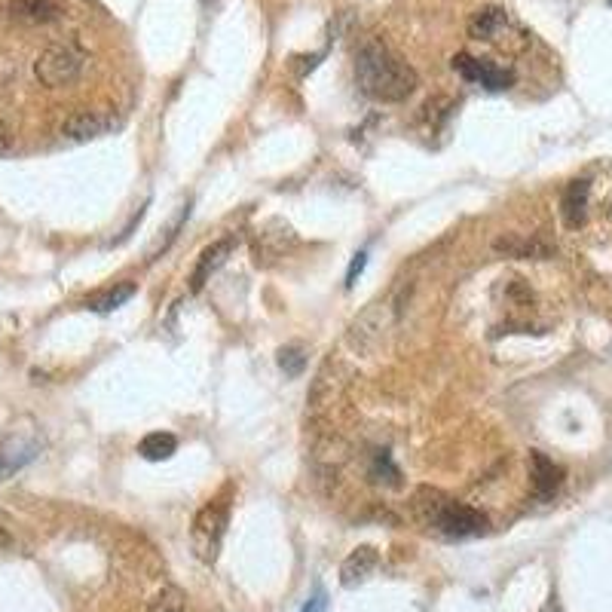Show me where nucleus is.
<instances>
[{
    "label": "nucleus",
    "instance_id": "1",
    "mask_svg": "<svg viewBox=\"0 0 612 612\" xmlns=\"http://www.w3.org/2000/svg\"><path fill=\"white\" fill-rule=\"evenodd\" d=\"M355 83L368 98L383 101V105H398V101H407L417 92L420 77L389 46H383L380 40H368L355 56Z\"/></svg>",
    "mask_w": 612,
    "mask_h": 612
},
{
    "label": "nucleus",
    "instance_id": "2",
    "mask_svg": "<svg viewBox=\"0 0 612 612\" xmlns=\"http://www.w3.org/2000/svg\"><path fill=\"white\" fill-rule=\"evenodd\" d=\"M414 512L429 530H435L444 539H472L490 530V518L484 512L429 487H423L414 496Z\"/></svg>",
    "mask_w": 612,
    "mask_h": 612
},
{
    "label": "nucleus",
    "instance_id": "3",
    "mask_svg": "<svg viewBox=\"0 0 612 612\" xmlns=\"http://www.w3.org/2000/svg\"><path fill=\"white\" fill-rule=\"evenodd\" d=\"M227 524H230V490H224L221 496H215L212 502L202 505L199 515L193 518L190 545H193V554L202 560V564L212 567L215 560H218Z\"/></svg>",
    "mask_w": 612,
    "mask_h": 612
},
{
    "label": "nucleus",
    "instance_id": "4",
    "mask_svg": "<svg viewBox=\"0 0 612 612\" xmlns=\"http://www.w3.org/2000/svg\"><path fill=\"white\" fill-rule=\"evenodd\" d=\"M86 65V53L74 43V40H59L49 43L43 53L34 62V77L46 86V89H62L71 86Z\"/></svg>",
    "mask_w": 612,
    "mask_h": 612
},
{
    "label": "nucleus",
    "instance_id": "5",
    "mask_svg": "<svg viewBox=\"0 0 612 612\" xmlns=\"http://www.w3.org/2000/svg\"><path fill=\"white\" fill-rule=\"evenodd\" d=\"M453 71H456L459 77H466L469 83H481V86L490 89V92H502V89H508V86L515 83V74L508 71V68L493 65L490 59H475V56H469V53L453 56Z\"/></svg>",
    "mask_w": 612,
    "mask_h": 612
},
{
    "label": "nucleus",
    "instance_id": "6",
    "mask_svg": "<svg viewBox=\"0 0 612 612\" xmlns=\"http://www.w3.org/2000/svg\"><path fill=\"white\" fill-rule=\"evenodd\" d=\"M386 325H389V303H371L368 310L352 322V328H349V346H352L355 352H359V349H362V352L374 349L377 340L383 337Z\"/></svg>",
    "mask_w": 612,
    "mask_h": 612
},
{
    "label": "nucleus",
    "instance_id": "7",
    "mask_svg": "<svg viewBox=\"0 0 612 612\" xmlns=\"http://www.w3.org/2000/svg\"><path fill=\"white\" fill-rule=\"evenodd\" d=\"M117 129V120L105 111H77L62 123V135L71 141H92Z\"/></svg>",
    "mask_w": 612,
    "mask_h": 612
},
{
    "label": "nucleus",
    "instance_id": "8",
    "mask_svg": "<svg viewBox=\"0 0 612 612\" xmlns=\"http://www.w3.org/2000/svg\"><path fill=\"white\" fill-rule=\"evenodd\" d=\"M233 248H236V236H224V239L212 242L206 251L199 254L196 270H193V276H190V291H193V294H199L202 288H206V282L212 279V273H218V270L227 264V258L233 254Z\"/></svg>",
    "mask_w": 612,
    "mask_h": 612
},
{
    "label": "nucleus",
    "instance_id": "9",
    "mask_svg": "<svg viewBox=\"0 0 612 612\" xmlns=\"http://www.w3.org/2000/svg\"><path fill=\"white\" fill-rule=\"evenodd\" d=\"M588 196H591V181L588 178H576L570 181V187L560 196V218L570 230H579L588 218Z\"/></svg>",
    "mask_w": 612,
    "mask_h": 612
},
{
    "label": "nucleus",
    "instance_id": "10",
    "mask_svg": "<svg viewBox=\"0 0 612 612\" xmlns=\"http://www.w3.org/2000/svg\"><path fill=\"white\" fill-rule=\"evenodd\" d=\"M380 564V554L374 545H359L355 548L346 560H343V567H340V585L343 588H355V585H362Z\"/></svg>",
    "mask_w": 612,
    "mask_h": 612
},
{
    "label": "nucleus",
    "instance_id": "11",
    "mask_svg": "<svg viewBox=\"0 0 612 612\" xmlns=\"http://www.w3.org/2000/svg\"><path fill=\"white\" fill-rule=\"evenodd\" d=\"M7 13L22 25H49L62 16V4L59 0H10Z\"/></svg>",
    "mask_w": 612,
    "mask_h": 612
},
{
    "label": "nucleus",
    "instance_id": "12",
    "mask_svg": "<svg viewBox=\"0 0 612 612\" xmlns=\"http://www.w3.org/2000/svg\"><path fill=\"white\" fill-rule=\"evenodd\" d=\"M530 466H533V493L536 499H551L560 484H564V469H560L554 459H548L542 450L530 453Z\"/></svg>",
    "mask_w": 612,
    "mask_h": 612
},
{
    "label": "nucleus",
    "instance_id": "13",
    "mask_svg": "<svg viewBox=\"0 0 612 612\" xmlns=\"http://www.w3.org/2000/svg\"><path fill=\"white\" fill-rule=\"evenodd\" d=\"M505 28H508V16L499 7H481L469 19V37L475 40H496Z\"/></svg>",
    "mask_w": 612,
    "mask_h": 612
},
{
    "label": "nucleus",
    "instance_id": "14",
    "mask_svg": "<svg viewBox=\"0 0 612 612\" xmlns=\"http://www.w3.org/2000/svg\"><path fill=\"white\" fill-rule=\"evenodd\" d=\"M34 459V447L22 444V441H4L0 444V481H7L10 475H16L25 463Z\"/></svg>",
    "mask_w": 612,
    "mask_h": 612
},
{
    "label": "nucleus",
    "instance_id": "15",
    "mask_svg": "<svg viewBox=\"0 0 612 612\" xmlns=\"http://www.w3.org/2000/svg\"><path fill=\"white\" fill-rule=\"evenodd\" d=\"M135 291H138V288H135L132 282L114 285V288L101 291V294H92V297L86 300V310H92V313H114L117 306H123L126 300L135 297Z\"/></svg>",
    "mask_w": 612,
    "mask_h": 612
},
{
    "label": "nucleus",
    "instance_id": "16",
    "mask_svg": "<svg viewBox=\"0 0 612 612\" xmlns=\"http://www.w3.org/2000/svg\"><path fill=\"white\" fill-rule=\"evenodd\" d=\"M175 450H178V438L172 432H150L138 444V453L150 459V463H163V459H169Z\"/></svg>",
    "mask_w": 612,
    "mask_h": 612
},
{
    "label": "nucleus",
    "instance_id": "17",
    "mask_svg": "<svg viewBox=\"0 0 612 612\" xmlns=\"http://www.w3.org/2000/svg\"><path fill=\"white\" fill-rule=\"evenodd\" d=\"M493 248L499 254H512V258H545L551 248L539 245V242H530V239H518V236H502L493 242Z\"/></svg>",
    "mask_w": 612,
    "mask_h": 612
},
{
    "label": "nucleus",
    "instance_id": "18",
    "mask_svg": "<svg viewBox=\"0 0 612 612\" xmlns=\"http://www.w3.org/2000/svg\"><path fill=\"white\" fill-rule=\"evenodd\" d=\"M371 478L377 484H389V487H401V472L392 466L389 453H377L374 456V466H371Z\"/></svg>",
    "mask_w": 612,
    "mask_h": 612
},
{
    "label": "nucleus",
    "instance_id": "19",
    "mask_svg": "<svg viewBox=\"0 0 612 612\" xmlns=\"http://www.w3.org/2000/svg\"><path fill=\"white\" fill-rule=\"evenodd\" d=\"M279 368L288 374V377H300L303 368H306V349L303 346H285L279 352Z\"/></svg>",
    "mask_w": 612,
    "mask_h": 612
},
{
    "label": "nucleus",
    "instance_id": "20",
    "mask_svg": "<svg viewBox=\"0 0 612 612\" xmlns=\"http://www.w3.org/2000/svg\"><path fill=\"white\" fill-rule=\"evenodd\" d=\"M147 612H184V594L178 588H163L157 597H153Z\"/></svg>",
    "mask_w": 612,
    "mask_h": 612
},
{
    "label": "nucleus",
    "instance_id": "21",
    "mask_svg": "<svg viewBox=\"0 0 612 612\" xmlns=\"http://www.w3.org/2000/svg\"><path fill=\"white\" fill-rule=\"evenodd\" d=\"M368 267V251H359L349 264V273H346V288H355V282H359V276L365 273Z\"/></svg>",
    "mask_w": 612,
    "mask_h": 612
},
{
    "label": "nucleus",
    "instance_id": "22",
    "mask_svg": "<svg viewBox=\"0 0 612 612\" xmlns=\"http://www.w3.org/2000/svg\"><path fill=\"white\" fill-rule=\"evenodd\" d=\"M325 606H328V597H325V591H316V597L310 600L303 606V612H325Z\"/></svg>",
    "mask_w": 612,
    "mask_h": 612
},
{
    "label": "nucleus",
    "instance_id": "23",
    "mask_svg": "<svg viewBox=\"0 0 612 612\" xmlns=\"http://www.w3.org/2000/svg\"><path fill=\"white\" fill-rule=\"evenodd\" d=\"M539 612H564V609H560V603H557V597L551 594V597H548V603H545V606H542Z\"/></svg>",
    "mask_w": 612,
    "mask_h": 612
},
{
    "label": "nucleus",
    "instance_id": "24",
    "mask_svg": "<svg viewBox=\"0 0 612 612\" xmlns=\"http://www.w3.org/2000/svg\"><path fill=\"white\" fill-rule=\"evenodd\" d=\"M609 4H612V0H609Z\"/></svg>",
    "mask_w": 612,
    "mask_h": 612
}]
</instances>
